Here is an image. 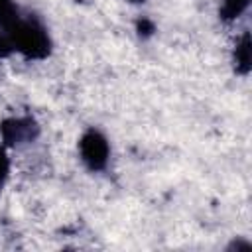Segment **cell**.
<instances>
[{
    "instance_id": "cell-4",
    "label": "cell",
    "mask_w": 252,
    "mask_h": 252,
    "mask_svg": "<svg viewBox=\"0 0 252 252\" xmlns=\"http://www.w3.org/2000/svg\"><path fill=\"white\" fill-rule=\"evenodd\" d=\"M234 65L240 75H246L250 71V35L248 33H242V37L236 41Z\"/></svg>"
},
{
    "instance_id": "cell-2",
    "label": "cell",
    "mask_w": 252,
    "mask_h": 252,
    "mask_svg": "<svg viewBox=\"0 0 252 252\" xmlns=\"http://www.w3.org/2000/svg\"><path fill=\"white\" fill-rule=\"evenodd\" d=\"M79 156L91 171L104 169L108 163V158H110V146H108V140L104 138V134L94 128L87 130L79 142Z\"/></svg>"
},
{
    "instance_id": "cell-7",
    "label": "cell",
    "mask_w": 252,
    "mask_h": 252,
    "mask_svg": "<svg viewBox=\"0 0 252 252\" xmlns=\"http://www.w3.org/2000/svg\"><path fill=\"white\" fill-rule=\"evenodd\" d=\"M128 2H132V4H142V2H146V0H128Z\"/></svg>"
},
{
    "instance_id": "cell-6",
    "label": "cell",
    "mask_w": 252,
    "mask_h": 252,
    "mask_svg": "<svg viewBox=\"0 0 252 252\" xmlns=\"http://www.w3.org/2000/svg\"><path fill=\"white\" fill-rule=\"evenodd\" d=\"M8 158H6V154H4V150L0 148V189H2V185H4V181H6V177H8Z\"/></svg>"
},
{
    "instance_id": "cell-3",
    "label": "cell",
    "mask_w": 252,
    "mask_h": 252,
    "mask_svg": "<svg viewBox=\"0 0 252 252\" xmlns=\"http://www.w3.org/2000/svg\"><path fill=\"white\" fill-rule=\"evenodd\" d=\"M37 124L32 116H16L8 118L0 126V136L6 146H20L26 142H32L37 136Z\"/></svg>"
},
{
    "instance_id": "cell-5",
    "label": "cell",
    "mask_w": 252,
    "mask_h": 252,
    "mask_svg": "<svg viewBox=\"0 0 252 252\" xmlns=\"http://www.w3.org/2000/svg\"><path fill=\"white\" fill-rule=\"evenodd\" d=\"M248 4H250V0H222L220 16L224 20H236V18H240L244 14Z\"/></svg>"
},
{
    "instance_id": "cell-1",
    "label": "cell",
    "mask_w": 252,
    "mask_h": 252,
    "mask_svg": "<svg viewBox=\"0 0 252 252\" xmlns=\"http://www.w3.org/2000/svg\"><path fill=\"white\" fill-rule=\"evenodd\" d=\"M14 51L24 53L30 59H41L49 53V35L47 30L32 18H18L8 30H2Z\"/></svg>"
}]
</instances>
